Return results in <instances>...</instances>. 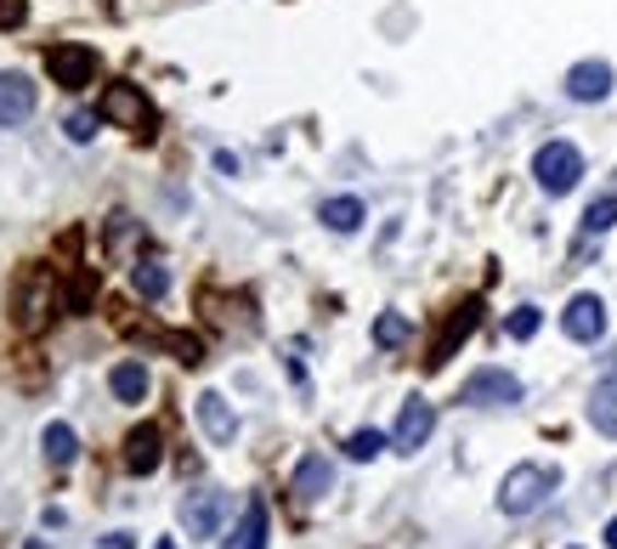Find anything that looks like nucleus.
<instances>
[{"instance_id": "4468645a", "label": "nucleus", "mask_w": 617, "mask_h": 549, "mask_svg": "<svg viewBox=\"0 0 617 549\" xmlns=\"http://www.w3.org/2000/svg\"><path fill=\"white\" fill-rule=\"evenodd\" d=\"M335 488V465L329 459H323V454H306L301 465H295V481H289V493H295V499H323V493H329Z\"/></svg>"}, {"instance_id": "393cba45", "label": "nucleus", "mask_w": 617, "mask_h": 549, "mask_svg": "<svg viewBox=\"0 0 617 549\" xmlns=\"http://www.w3.org/2000/svg\"><path fill=\"white\" fill-rule=\"evenodd\" d=\"M96 125H103V114H69V137H74V142H91Z\"/></svg>"}, {"instance_id": "a878e982", "label": "nucleus", "mask_w": 617, "mask_h": 549, "mask_svg": "<svg viewBox=\"0 0 617 549\" xmlns=\"http://www.w3.org/2000/svg\"><path fill=\"white\" fill-rule=\"evenodd\" d=\"M0 23H23V7H18V0H0Z\"/></svg>"}, {"instance_id": "5701e85b", "label": "nucleus", "mask_w": 617, "mask_h": 549, "mask_svg": "<svg viewBox=\"0 0 617 549\" xmlns=\"http://www.w3.org/2000/svg\"><path fill=\"white\" fill-rule=\"evenodd\" d=\"M538 323H544V312H538V306H515L504 329H510V340H533V335H538Z\"/></svg>"}, {"instance_id": "412c9836", "label": "nucleus", "mask_w": 617, "mask_h": 549, "mask_svg": "<svg viewBox=\"0 0 617 549\" xmlns=\"http://www.w3.org/2000/svg\"><path fill=\"white\" fill-rule=\"evenodd\" d=\"M612 227H617V187L601 192V199L583 210V238H601V233H612Z\"/></svg>"}, {"instance_id": "9d476101", "label": "nucleus", "mask_w": 617, "mask_h": 549, "mask_svg": "<svg viewBox=\"0 0 617 549\" xmlns=\"http://www.w3.org/2000/svg\"><path fill=\"white\" fill-rule=\"evenodd\" d=\"M476 323H481V301H465V306H453V317L442 323V335H436V346H431V358H426V369H442L453 351H459L470 335H476Z\"/></svg>"}, {"instance_id": "6ab92c4d", "label": "nucleus", "mask_w": 617, "mask_h": 549, "mask_svg": "<svg viewBox=\"0 0 617 549\" xmlns=\"http://www.w3.org/2000/svg\"><path fill=\"white\" fill-rule=\"evenodd\" d=\"M108 392H114L119 402H142V397H148V369H142V363H114Z\"/></svg>"}, {"instance_id": "0eeeda50", "label": "nucleus", "mask_w": 617, "mask_h": 549, "mask_svg": "<svg viewBox=\"0 0 617 549\" xmlns=\"http://www.w3.org/2000/svg\"><path fill=\"white\" fill-rule=\"evenodd\" d=\"M431 431H436V408H431L426 397H408V402H403V413H397L392 447H397V454H419V447L431 442Z\"/></svg>"}, {"instance_id": "423d86ee", "label": "nucleus", "mask_w": 617, "mask_h": 549, "mask_svg": "<svg viewBox=\"0 0 617 549\" xmlns=\"http://www.w3.org/2000/svg\"><path fill=\"white\" fill-rule=\"evenodd\" d=\"M561 335L578 340V346H595L606 335V301L601 295H572L567 312H561Z\"/></svg>"}, {"instance_id": "c756f323", "label": "nucleus", "mask_w": 617, "mask_h": 549, "mask_svg": "<svg viewBox=\"0 0 617 549\" xmlns=\"http://www.w3.org/2000/svg\"><path fill=\"white\" fill-rule=\"evenodd\" d=\"M28 549H51V544H46V538H28Z\"/></svg>"}, {"instance_id": "20e7f679", "label": "nucleus", "mask_w": 617, "mask_h": 549, "mask_svg": "<svg viewBox=\"0 0 617 549\" xmlns=\"http://www.w3.org/2000/svg\"><path fill=\"white\" fill-rule=\"evenodd\" d=\"M459 402H470V408H510V402H522V379H515L510 369H476L459 385Z\"/></svg>"}, {"instance_id": "f8f14e48", "label": "nucleus", "mask_w": 617, "mask_h": 549, "mask_svg": "<svg viewBox=\"0 0 617 549\" xmlns=\"http://www.w3.org/2000/svg\"><path fill=\"white\" fill-rule=\"evenodd\" d=\"M193 413H199V425H205V436H210L216 447H233V436H238V413H233V402H226L221 392H199Z\"/></svg>"}, {"instance_id": "7ed1b4c3", "label": "nucleus", "mask_w": 617, "mask_h": 549, "mask_svg": "<svg viewBox=\"0 0 617 549\" xmlns=\"http://www.w3.org/2000/svg\"><path fill=\"white\" fill-rule=\"evenodd\" d=\"M533 176H538V187L549 192V199H561V192H572L583 182V153L572 142H544L533 153Z\"/></svg>"}, {"instance_id": "9b49d317", "label": "nucleus", "mask_w": 617, "mask_h": 549, "mask_svg": "<svg viewBox=\"0 0 617 549\" xmlns=\"http://www.w3.org/2000/svg\"><path fill=\"white\" fill-rule=\"evenodd\" d=\"M35 103H40V85L28 74H0V125H23L35 119Z\"/></svg>"}, {"instance_id": "a211bd4d", "label": "nucleus", "mask_w": 617, "mask_h": 549, "mask_svg": "<svg viewBox=\"0 0 617 549\" xmlns=\"http://www.w3.org/2000/svg\"><path fill=\"white\" fill-rule=\"evenodd\" d=\"M590 425H595L601 436H617V379H612V374L595 385V397H590Z\"/></svg>"}, {"instance_id": "f03ea898", "label": "nucleus", "mask_w": 617, "mask_h": 549, "mask_svg": "<svg viewBox=\"0 0 617 549\" xmlns=\"http://www.w3.org/2000/svg\"><path fill=\"white\" fill-rule=\"evenodd\" d=\"M96 114H103V125H114V131H137V137H148L153 125H159L153 103H148L137 85H125V80L96 96Z\"/></svg>"}, {"instance_id": "b1692460", "label": "nucleus", "mask_w": 617, "mask_h": 549, "mask_svg": "<svg viewBox=\"0 0 617 549\" xmlns=\"http://www.w3.org/2000/svg\"><path fill=\"white\" fill-rule=\"evenodd\" d=\"M380 447H392L380 431H357V436L346 442V454H351V459H380Z\"/></svg>"}, {"instance_id": "2eb2a0df", "label": "nucleus", "mask_w": 617, "mask_h": 549, "mask_svg": "<svg viewBox=\"0 0 617 549\" xmlns=\"http://www.w3.org/2000/svg\"><path fill=\"white\" fill-rule=\"evenodd\" d=\"M226 549H267V504L261 499L244 504V515H238L233 538H226Z\"/></svg>"}, {"instance_id": "cd10ccee", "label": "nucleus", "mask_w": 617, "mask_h": 549, "mask_svg": "<svg viewBox=\"0 0 617 549\" xmlns=\"http://www.w3.org/2000/svg\"><path fill=\"white\" fill-rule=\"evenodd\" d=\"M601 363H606V374H612V379H617V346H612V351H606V358H601Z\"/></svg>"}, {"instance_id": "f3484780", "label": "nucleus", "mask_w": 617, "mask_h": 549, "mask_svg": "<svg viewBox=\"0 0 617 549\" xmlns=\"http://www.w3.org/2000/svg\"><path fill=\"white\" fill-rule=\"evenodd\" d=\"M40 447H46V465H57V470L80 459V436H74V425H62V419L40 431Z\"/></svg>"}, {"instance_id": "c85d7f7f", "label": "nucleus", "mask_w": 617, "mask_h": 549, "mask_svg": "<svg viewBox=\"0 0 617 549\" xmlns=\"http://www.w3.org/2000/svg\"><path fill=\"white\" fill-rule=\"evenodd\" d=\"M606 544L617 549V515H612V522H606Z\"/></svg>"}, {"instance_id": "dca6fc26", "label": "nucleus", "mask_w": 617, "mask_h": 549, "mask_svg": "<svg viewBox=\"0 0 617 549\" xmlns=\"http://www.w3.org/2000/svg\"><path fill=\"white\" fill-rule=\"evenodd\" d=\"M363 199H351V192H340V199H323V227L329 233H357L363 227Z\"/></svg>"}, {"instance_id": "6e6552de", "label": "nucleus", "mask_w": 617, "mask_h": 549, "mask_svg": "<svg viewBox=\"0 0 617 549\" xmlns=\"http://www.w3.org/2000/svg\"><path fill=\"white\" fill-rule=\"evenodd\" d=\"M561 85H567L572 103H606V96H612V62L606 57H583V62L567 69Z\"/></svg>"}, {"instance_id": "f257e3e1", "label": "nucleus", "mask_w": 617, "mask_h": 549, "mask_svg": "<svg viewBox=\"0 0 617 549\" xmlns=\"http://www.w3.org/2000/svg\"><path fill=\"white\" fill-rule=\"evenodd\" d=\"M556 488H561V470L556 465H515L499 481V510L504 515H533Z\"/></svg>"}, {"instance_id": "39448f33", "label": "nucleus", "mask_w": 617, "mask_h": 549, "mask_svg": "<svg viewBox=\"0 0 617 549\" xmlns=\"http://www.w3.org/2000/svg\"><path fill=\"white\" fill-rule=\"evenodd\" d=\"M46 69H51V85L80 91V85H91V74H96V51H91V46H74V40H62V46L46 51Z\"/></svg>"}, {"instance_id": "7c9ffc66", "label": "nucleus", "mask_w": 617, "mask_h": 549, "mask_svg": "<svg viewBox=\"0 0 617 549\" xmlns=\"http://www.w3.org/2000/svg\"><path fill=\"white\" fill-rule=\"evenodd\" d=\"M159 549H176V544H159Z\"/></svg>"}, {"instance_id": "aec40b11", "label": "nucleus", "mask_w": 617, "mask_h": 549, "mask_svg": "<svg viewBox=\"0 0 617 549\" xmlns=\"http://www.w3.org/2000/svg\"><path fill=\"white\" fill-rule=\"evenodd\" d=\"M408 335H414V323H408L403 312H380V317H374V346H380V351L408 346Z\"/></svg>"}, {"instance_id": "1a4fd4ad", "label": "nucleus", "mask_w": 617, "mask_h": 549, "mask_svg": "<svg viewBox=\"0 0 617 549\" xmlns=\"http://www.w3.org/2000/svg\"><path fill=\"white\" fill-rule=\"evenodd\" d=\"M221 515H226V493H221V488H199V493L182 499V527H187V538H216Z\"/></svg>"}, {"instance_id": "ddd939ff", "label": "nucleus", "mask_w": 617, "mask_h": 549, "mask_svg": "<svg viewBox=\"0 0 617 549\" xmlns=\"http://www.w3.org/2000/svg\"><path fill=\"white\" fill-rule=\"evenodd\" d=\"M159 465H165V436H159V425H137L131 436H125V470L153 476Z\"/></svg>"}, {"instance_id": "bb28decb", "label": "nucleus", "mask_w": 617, "mask_h": 549, "mask_svg": "<svg viewBox=\"0 0 617 549\" xmlns=\"http://www.w3.org/2000/svg\"><path fill=\"white\" fill-rule=\"evenodd\" d=\"M103 549H131V533H108V544Z\"/></svg>"}, {"instance_id": "4be33fe9", "label": "nucleus", "mask_w": 617, "mask_h": 549, "mask_svg": "<svg viewBox=\"0 0 617 549\" xmlns=\"http://www.w3.org/2000/svg\"><path fill=\"white\" fill-rule=\"evenodd\" d=\"M131 283H137V295H142V301H165V295H171V272L159 267V261H137Z\"/></svg>"}]
</instances>
